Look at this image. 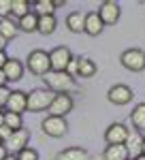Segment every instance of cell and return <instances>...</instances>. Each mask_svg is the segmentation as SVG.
<instances>
[{"mask_svg": "<svg viewBox=\"0 0 145 160\" xmlns=\"http://www.w3.org/2000/svg\"><path fill=\"white\" fill-rule=\"evenodd\" d=\"M43 81H45V88L51 90L53 94H68L71 90L77 88L75 83V79H72L68 73H58V71H49L45 77H43Z\"/></svg>", "mask_w": 145, "mask_h": 160, "instance_id": "1", "label": "cell"}, {"mask_svg": "<svg viewBox=\"0 0 145 160\" xmlns=\"http://www.w3.org/2000/svg\"><path fill=\"white\" fill-rule=\"evenodd\" d=\"M26 66L32 75H38V77H45V75L51 71V60H49V53L43 49H34L28 53L26 58Z\"/></svg>", "mask_w": 145, "mask_h": 160, "instance_id": "2", "label": "cell"}, {"mask_svg": "<svg viewBox=\"0 0 145 160\" xmlns=\"http://www.w3.org/2000/svg\"><path fill=\"white\" fill-rule=\"evenodd\" d=\"M56 98V94L47 90V88H36L28 94V111L32 113H41V111H47L51 100Z\"/></svg>", "mask_w": 145, "mask_h": 160, "instance_id": "3", "label": "cell"}, {"mask_svg": "<svg viewBox=\"0 0 145 160\" xmlns=\"http://www.w3.org/2000/svg\"><path fill=\"white\" fill-rule=\"evenodd\" d=\"M120 62H122V66H124L126 71H130V73H141V71H145V51L137 49V47L126 49V51H122Z\"/></svg>", "mask_w": 145, "mask_h": 160, "instance_id": "4", "label": "cell"}, {"mask_svg": "<svg viewBox=\"0 0 145 160\" xmlns=\"http://www.w3.org/2000/svg\"><path fill=\"white\" fill-rule=\"evenodd\" d=\"M41 128H43V132L47 137H53V139H60L68 132V122H66V118H53V115H47L43 124H41Z\"/></svg>", "mask_w": 145, "mask_h": 160, "instance_id": "5", "label": "cell"}, {"mask_svg": "<svg viewBox=\"0 0 145 160\" xmlns=\"http://www.w3.org/2000/svg\"><path fill=\"white\" fill-rule=\"evenodd\" d=\"M49 60H51V71H58V73H66V68H68V64L72 60V53L68 47H56V49L49 51Z\"/></svg>", "mask_w": 145, "mask_h": 160, "instance_id": "6", "label": "cell"}, {"mask_svg": "<svg viewBox=\"0 0 145 160\" xmlns=\"http://www.w3.org/2000/svg\"><path fill=\"white\" fill-rule=\"evenodd\" d=\"M72 107H75V102H72L71 94H56V98L51 100L47 113L53 115V118H66L72 111Z\"/></svg>", "mask_w": 145, "mask_h": 160, "instance_id": "7", "label": "cell"}, {"mask_svg": "<svg viewBox=\"0 0 145 160\" xmlns=\"http://www.w3.org/2000/svg\"><path fill=\"white\" fill-rule=\"evenodd\" d=\"M132 96H134L132 88H128L126 83H115V86L109 88V92H107L109 102H113V105H118V107L128 105V102L132 100Z\"/></svg>", "mask_w": 145, "mask_h": 160, "instance_id": "8", "label": "cell"}, {"mask_svg": "<svg viewBox=\"0 0 145 160\" xmlns=\"http://www.w3.org/2000/svg\"><path fill=\"white\" fill-rule=\"evenodd\" d=\"M128 135H130V128H126V124L122 122H115L105 130V141L107 145H124Z\"/></svg>", "mask_w": 145, "mask_h": 160, "instance_id": "9", "label": "cell"}, {"mask_svg": "<svg viewBox=\"0 0 145 160\" xmlns=\"http://www.w3.org/2000/svg\"><path fill=\"white\" fill-rule=\"evenodd\" d=\"M98 15H100V19H102L105 26H115L122 15V9L115 0H105L100 4V9H98Z\"/></svg>", "mask_w": 145, "mask_h": 160, "instance_id": "10", "label": "cell"}, {"mask_svg": "<svg viewBox=\"0 0 145 160\" xmlns=\"http://www.w3.org/2000/svg\"><path fill=\"white\" fill-rule=\"evenodd\" d=\"M4 111H11V113H24L28 111V94L22 92V90H13L11 96H9V102H7V107Z\"/></svg>", "mask_w": 145, "mask_h": 160, "instance_id": "11", "label": "cell"}, {"mask_svg": "<svg viewBox=\"0 0 145 160\" xmlns=\"http://www.w3.org/2000/svg\"><path fill=\"white\" fill-rule=\"evenodd\" d=\"M28 143H30V130H28V128H19V130H15L11 135V139L7 141V148L11 149L13 154H19L22 149L28 148Z\"/></svg>", "mask_w": 145, "mask_h": 160, "instance_id": "12", "label": "cell"}, {"mask_svg": "<svg viewBox=\"0 0 145 160\" xmlns=\"http://www.w3.org/2000/svg\"><path fill=\"white\" fill-rule=\"evenodd\" d=\"M143 143H145V139L141 137V132L139 130H130V135H128V139H126V149H128V154H130V158H139L141 154H143Z\"/></svg>", "mask_w": 145, "mask_h": 160, "instance_id": "13", "label": "cell"}, {"mask_svg": "<svg viewBox=\"0 0 145 160\" xmlns=\"http://www.w3.org/2000/svg\"><path fill=\"white\" fill-rule=\"evenodd\" d=\"M102 28H105V24H102V19H100V15H98V11H90L85 13V34H90V37H98L100 32H102Z\"/></svg>", "mask_w": 145, "mask_h": 160, "instance_id": "14", "label": "cell"}, {"mask_svg": "<svg viewBox=\"0 0 145 160\" xmlns=\"http://www.w3.org/2000/svg\"><path fill=\"white\" fill-rule=\"evenodd\" d=\"M24 62L22 60H15V58H9V62L4 64V75H7V79L9 81H19L22 77H24Z\"/></svg>", "mask_w": 145, "mask_h": 160, "instance_id": "15", "label": "cell"}, {"mask_svg": "<svg viewBox=\"0 0 145 160\" xmlns=\"http://www.w3.org/2000/svg\"><path fill=\"white\" fill-rule=\"evenodd\" d=\"M56 160H92V156L83 148H66L56 154Z\"/></svg>", "mask_w": 145, "mask_h": 160, "instance_id": "16", "label": "cell"}, {"mask_svg": "<svg viewBox=\"0 0 145 160\" xmlns=\"http://www.w3.org/2000/svg\"><path fill=\"white\" fill-rule=\"evenodd\" d=\"M66 28H68L71 32H75V34L83 32V30H85V15L81 11L68 13V17H66Z\"/></svg>", "mask_w": 145, "mask_h": 160, "instance_id": "17", "label": "cell"}, {"mask_svg": "<svg viewBox=\"0 0 145 160\" xmlns=\"http://www.w3.org/2000/svg\"><path fill=\"white\" fill-rule=\"evenodd\" d=\"M130 154L126 145H107L102 152V160H128Z\"/></svg>", "mask_w": 145, "mask_h": 160, "instance_id": "18", "label": "cell"}, {"mask_svg": "<svg viewBox=\"0 0 145 160\" xmlns=\"http://www.w3.org/2000/svg\"><path fill=\"white\" fill-rule=\"evenodd\" d=\"M17 32H19V26H17V22H13L11 17L0 19V37H2V38L11 41V38L17 37Z\"/></svg>", "mask_w": 145, "mask_h": 160, "instance_id": "19", "label": "cell"}, {"mask_svg": "<svg viewBox=\"0 0 145 160\" xmlns=\"http://www.w3.org/2000/svg\"><path fill=\"white\" fill-rule=\"evenodd\" d=\"M56 26H58V22H56V15H38V30L36 32H41V34H53L56 32Z\"/></svg>", "mask_w": 145, "mask_h": 160, "instance_id": "20", "label": "cell"}, {"mask_svg": "<svg viewBox=\"0 0 145 160\" xmlns=\"http://www.w3.org/2000/svg\"><path fill=\"white\" fill-rule=\"evenodd\" d=\"M130 122L139 132H145V102H139L130 113Z\"/></svg>", "mask_w": 145, "mask_h": 160, "instance_id": "21", "label": "cell"}, {"mask_svg": "<svg viewBox=\"0 0 145 160\" xmlns=\"http://www.w3.org/2000/svg\"><path fill=\"white\" fill-rule=\"evenodd\" d=\"M17 26H19V30H24V32H36L38 30V15L34 11H30L28 15H24L22 19H17Z\"/></svg>", "mask_w": 145, "mask_h": 160, "instance_id": "22", "label": "cell"}, {"mask_svg": "<svg viewBox=\"0 0 145 160\" xmlns=\"http://www.w3.org/2000/svg\"><path fill=\"white\" fill-rule=\"evenodd\" d=\"M98 71L96 62L90 60V58H79V77H83V79H90V77H94Z\"/></svg>", "mask_w": 145, "mask_h": 160, "instance_id": "23", "label": "cell"}, {"mask_svg": "<svg viewBox=\"0 0 145 160\" xmlns=\"http://www.w3.org/2000/svg\"><path fill=\"white\" fill-rule=\"evenodd\" d=\"M4 126H9L13 132H15V130L24 128V120H22V115H19V113H11V111H4Z\"/></svg>", "mask_w": 145, "mask_h": 160, "instance_id": "24", "label": "cell"}, {"mask_svg": "<svg viewBox=\"0 0 145 160\" xmlns=\"http://www.w3.org/2000/svg\"><path fill=\"white\" fill-rule=\"evenodd\" d=\"M32 11L30 9V2L28 0H13V13H11V19L13 17H17V19H22L24 15Z\"/></svg>", "mask_w": 145, "mask_h": 160, "instance_id": "25", "label": "cell"}, {"mask_svg": "<svg viewBox=\"0 0 145 160\" xmlns=\"http://www.w3.org/2000/svg\"><path fill=\"white\" fill-rule=\"evenodd\" d=\"M56 7H53V0H36L34 2V13L36 15H53Z\"/></svg>", "mask_w": 145, "mask_h": 160, "instance_id": "26", "label": "cell"}, {"mask_svg": "<svg viewBox=\"0 0 145 160\" xmlns=\"http://www.w3.org/2000/svg\"><path fill=\"white\" fill-rule=\"evenodd\" d=\"M15 158H17V160H38V152L28 145V148L22 149L19 154H15Z\"/></svg>", "mask_w": 145, "mask_h": 160, "instance_id": "27", "label": "cell"}, {"mask_svg": "<svg viewBox=\"0 0 145 160\" xmlns=\"http://www.w3.org/2000/svg\"><path fill=\"white\" fill-rule=\"evenodd\" d=\"M13 13V0H0V19L11 17Z\"/></svg>", "mask_w": 145, "mask_h": 160, "instance_id": "28", "label": "cell"}, {"mask_svg": "<svg viewBox=\"0 0 145 160\" xmlns=\"http://www.w3.org/2000/svg\"><path fill=\"white\" fill-rule=\"evenodd\" d=\"M66 73L71 75L72 79H75V77H79V58H72V60H71L68 68H66Z\"/></svg>", "mask_w": 145, "mask_h": 160, "instance_id": "29", "label": "cell"}, {"mask_svg": "<svg viewBox=\"0 0 145 160\" xmlns=\"http://www.w3.org/2000/svg\"><path fill=\"white\" fill-rule=\"evenodd\" d=\"M11 92H13V90H9L7 86L0 88V107H2V109L7 107V102H9V96H11Z\"/></svg>", "mask_w": 145, "mask_h": 160, "instance_id": "30", "label": "cell"}, {"mask_svg": "<svg viewBox=\"0 0 145 160\" xmlns=\"http://www.w3.org/2000/svg\"><path fill=\"white\" fill-rule=\"evenodd\" d=\"M11 135H13V130L9 128V126H0V139H2L4 143H7V141L11 139Z\"/></svg>", "mask_w": 145, "mask_h": 160, "instance_id": "31", "label": "cell"}, {"mask_svg": "<svg viewBox=\"0 0 145 160\" xmlns=\"http://www.w3.org/2000/svg\"><path fill=\"white\" fill-rule=\"evenodd\" d=\"M9 62V56H7V51H0V71L4 68V64Z\"/></svg>", "mask_w": 145, "mask_h": 160, "instance_id": "32", "label": "cell"}, {"mask_svg": "<svg viewBox=\"0 0 145 160\" xmlns=\"http://www.w3.org/2000/svg\"><path fill=\"white\" fill-rule=\"evenodd\" d=\"M9 156V149H7V145H0V160H4Z\"/></svg>", "mask_w": 145, "mask_h": 160, "instance_id": "33", "label": "cell"}, {"mask_svg": "<svg viewBox=\"0 0 145 160\" xmlns=\"http://www.w3.org/2000/svg\"><path fill=\"white\" fill-rule=\"evenodd\" d=\"M7 83H9L7 75H4V71H0V88H2V86H7Z\"/></svg>", "mask_w": 145, "mask_h": 160, "instance_id": "34", "label": "cell"}, {"mask_svg": "<svg viewBox=\"0 0 145 160\" xmlns=\"http://www.w3.org/2000/svg\"><path fill=\"white\" fill-rule=\"evenodd\" d=\"M64 4H66V0H53V7H56V9H58V7H64Z\"/></svg>", "mask_w": 145, "mask_h": 160, "instance_id": "35", "label": "cell"}, {"mask_svg": "<svg viewBox=\"0 0 145 160\" xmlns=\"http://www.w3.org/2000/svg\"><path fill=\"white\" fill-rule=\"evenodd\" d=\"M4 47H7V38L0 37V51H4Z\"/></svg>", "mask_w": 145, "mask_h": 160, "instance_id": "36", "label": "cell"}, {"mask_svg": "<svg viewBox=\"0 0 145 160\" xmlns=\"http://www.w3.org/2000/svg\"><path fill=\"white\" fill-rule=\"evenodd\" d=\"M0 126H4V113H0Z\"/></svg>", "mask_w": 145, "mask_h": 160, "instance_id": "37", "label": "cell"}, {"mask_svg": "<svg viewBox=\"0 0 145 160\" xmlns=\"http://www.w3.org/2000/svg\"><path fill=\"white\" fill-rule=\"evenodd\" d=\"M4 160H17V158H15V156H11V154H9V156H7V158H4Z\"/></svg>", "mask_w": 145, "mask_h": 160, "instance_id": "38", "label": "cell"}, {"mask_svg": "<svg viewBox=\"0 0 145 160\" xmlns=\"http://www.w3.org/2000/svg\"><path fill=\"white\" fill-rule=\"evenodd\" d=\"M137 160H145V156H139V158H137Z\"/></svg>", "mask_w": 145, "mask_h": 160, "instance_id": "39", "label": "cell"}, {"mask_svg": "<svg viewBox=\"0 0 145 160\" xmlns=\"http://www.w3.org/2000/svg\"><path fill=\"white\" fill-rule=\"evenodd\" d=\"M141 156H145V143H143V154H141Z\"/></svg>", "mask_w": 145, "mask_h": 160, "instance_id": "40", "label": "cell"}, {"mask_svg": "<svg viewBox=\"0 0 145 160\" xmlns=\"http://www.w3.org/2000/svg\"><path fill=\"white\" fill-rule=\"evenodd\" d=\"M0 145H4V141H2V139H0Z\"/></svg>", "mask_w": 145, "mask_h": 160, "instance_id": "41", "label": "cell"}, {"mask_svg": "<svg viewBox=\"0 0 145 160\" xmlns=\"http://www.w3.org/2000/svg\"><path fill=\"white\" fill-rule=\"evenodd\" d=\"M0 113H4V111H2V107H0Z\"/></svg>", "mask_w": 145, "mask_h": 160, "instance_id": "42", "label": "cell"}, {"mask_svg": "<svg viewBox=\"0 0 145 160\" xmlns=\"http://www.w3.org/2000/svg\"><path fill=\"white\" fill-rule=\"evenodd\" d=\"M128 160H134V158H128Z\"/></svg>", "mask_w": 145, "mask_h": 160, "instance_id": "43", "label": "cell"}]
</instances>
